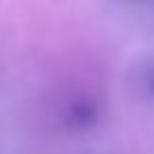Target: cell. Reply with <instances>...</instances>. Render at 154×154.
<instances>
[{
  "mask_svg": "<svg viewBox=\"0 0 154 154\" xmlns=\"http://www.w3.org/2000/svg\"><path fill=\"white\" fill-rule=\"evenodd\" d=\"M139 89H141V95L146 97H152L154 95V68L150 66H143L141 68V76H139Z\"/></svg>",
  "mask_w": 154,
  "mask_h": 154,
  "instance_id": "6da1fadb",
  "label": "cell"
}]
</instances>
